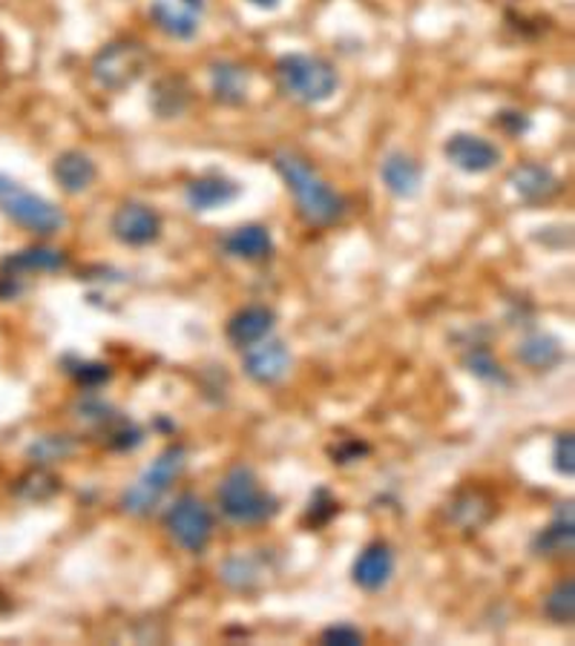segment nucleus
<instances>
[{"label":"nucleus","mask_w":575,"mask_h":646,"mask_svg":"<svg viewBox=\"0 0 575 646\" xmlns=\"http://www.w3.org/2000/svg\"><path fill=\"white\" fill-rule=\"evenodd\" d=\"M274 168H277V173L283 175V182L294 193L299 216L306 218L308 225L326 227L340 222L342 213H345V198L337 190L328 187L320 179V173L306 159L283 150V153L274 155Z\"/></svg>","instance_id":"nucleus-1"},{"label":"nucleus","mask_w":575,"mask_h":646,"mask_svg":"<svg viewBox=\"0 0 575 646\" xmlns=\"http://www.w3.org/2000/svg\"><path fill=\"white\" fill-rule=\"evenodd\" d=\"M216 497L222 515L239 526L268 524L279 512V500L263 486L251 465H234L219 483Z\"/></svg>","instance_id":"nucleus-2"},{"label":"nucleus","mask_w":575,"mask_h":646,"mask_svg":"<svg viewBox=\"0 0 575 646\" xmlns=\"http://www.w3.org/2000/svg\"><path fill=\"white\" fill-rule=\"evenodd\" d=\"M277 80L285 93L302 104H322L340 87L337 69L320 55H283L277 61Z\"/></svg>","instance_id":"nucleus-3"},{"label":"nucleus","mask_w":575,"mask_h":646,"mask_svg":"<svg viewBox=\"0 0 575 646\" xmlns=\"http://www.w3.org/2000/svg\"><path fill=\"white\" fill-rule=\"evenodd\" d=\"M0 213L38 236H52L66 227V213L58 204L21 187L9 175H0Z\"/></svg>","instance_id":"nucleus-4"},{"label":"nucleus","mask_w":575,"mask_h":646,"mask_svg":"<svg viewBox=\"0 0 575 646\" xmlns=\"http://www.w3.org/2000/svg\"><path fill=\"white\" fill-rule=\"evenodd\" d=\"M184 465H188V449H184V445H168V449L161 451L159 457L139 474V480L121 494V508H125L127 515L136 517L153 512L156 503H159L161 497H164V492L173 486V480L184 472Z\"/></svg>","instance_id":"nucleus-5"},{"label":"nucleus","mask_w":575,"mask_h":646,"mask_svg":"<svg viewBox=\"0 0 575 646\" xmlns=\"http://www.w3.org/2000/svg\"><path fill=\"white\" fill-rule=\"evenodd\" d=\"M147 64H150L147 46L141 41H132V37H121V41H109L95 55L89 75L107 93H125L147 73Z\"/></svg>","instance_id":"nucleus-6"},{"label":"nucleus","mask_w":575,"mask_h":646,"mask_svg":"<svg viewBox=\"0 0 575 646\" xmlns=\"http://www.w3.org/2000/svg\"><path fill=\"white\" fill-rule=\"evenodd\" d=\"M170 538L182 546L184 552L202 555L213 538V515L196 494H179L164 515Z\"/></svg>","instance_id":"nucleus-7"},{"label":"nucleus","mask_w":575,"mask_h":646,"mask_svg":"<svg viewBox=\"0 0 575 646\" xmlns=\"http://www.w3.org/2000/svg\"><path fill=\"white\" fill-rule=\"evenodd\" d=\"M109 230L121 245H153L161 236V216L145 202H125L109 218Z\"/></svg>","instance_id":"nucleus-8"},{"label":"nucleus","mask_w":575,"mask_h":646,"mask_svg":"<svg viewBox=\"0 0 575 646\" xmlns=\"http://www.w3.org/2000/svg\"><path fill=\"white\" fill-rule=\"evenodd\" d=\"M444 155L449 164H455L458 170L472 175L496 170L503 159V153L492 144V141L481 139V136H472V132H455V136L444 144Z\"/></svg>","instance_id":"nucleus-9"},{"label":"nucleus","mask_w":575,"mask_h":646,"mask_svg":"<svg viewBox=\"0 0 575 646\" xmlns=\"http://www.w3.org/2000/svg\"><path fill=\"white\" fill-rule=\"evenodd\" d=\"M291 368V351L279 340H263L245 354V374L259 385H274Z\"/></svg>","instance_id":"nucleus-10"},{"label":"nucleus","mask_w":575,"mask_h":646,"mask_svg":"<svg viewBox=\"0 0 575 646\" xmlns=\"http://www.w3.org/2000/svg\"><path fill=\"white\" fill-rule=\"evenodd\" d=\"M394 574V552L386 543H372L365 546L360 558L354 560V569H351V578L363 592H380L386 589Z\"/></svg>","instance_id":"nucleus-11"},{"label":"nucleus","mask_w":575,"mask_h":646,"mask_svg":"<svg viewBox=\"0 0 575 646\" xmlns=\"http://www.w3.org/2000/svg\"><path fill=\"white\" fill-rule=\"evenodd\" d=\"M274 325H277V316H274L270 308L251 305V308H242L239 313L231 316L225 334L227 340H231V345H236V348H251V345H256V342L268 340Z\"/></svg>","instance_id":"nucleus-12"},{"label":"nucleus","mask_w":575,"mask_h":646,"mask_svg":"<svg viewBox=\"0 0 575 646\" xmlns=\"http://www.w3.org/2000/svg\"><path fill=\"white\" fill-rule=\"evenodd\" d=\"M575 546V517H573V503H561L558 512H555L553 524L541 529V535H535L532 540V552L539 558H564V555L573 552Z\"/></svg>","instance_id":"nucleus-13"},{"label":"nucleus","mask_w":575,"mask_h":646,"mask_svg":"<svg viewBox=\"0 0 575 646\" xmlns=\"http://www.w3.org/2000/svg\"><path fill=\"white\" fill-rule=\"evenodd\" d=\"M236 198H239V184L225 179V175H202V179H193L184 190L188 207L199 213L219 211V207H225Z\"/></svg>","instance_id":"nucleus-14"},{"label":"nucleus","mask_w":575,"mask_h":646,"mask_svg":"<svg viewBox=\"0 0 575 646\" xmlns=\"http://www.w3.org/2000/svg\"><path fill=\"white\" fill-rule=\"evenodd\" d=\"M66 268V254L55 247H26L18 254L7 256L0 262V277L21 279L26 273H58Z\"/></svg>","instance_id":"nucleus-15"},{"label":"nucleus","mask_w":575,"mask_h":646,"mask_svg":"<svg viewBox=\"0 0 575 646\" xmlns=\"http://www.w3.org/2000/svg\"><path fill=\"white\" fill-rule=\"evenodd\" d=\"M510 184L524 202H550L561 193V179L544 164H521L510 173Z\"/></svg>","instance_id":"nucleus-16"},{"label":"nucleus","mask_w":575,"mask_h":646,"mask_svg":"<svg viewBox=\"0 0 575 646\" xmlns=\"http://www.w3.org/2000/svg\"><path fill=\"white\" fill-rule=\"evenodd\" d=\"M199 15L202 12H196L182 0H153V7H150V18L156 21V26L175 41H190L196 35Z\"/></svg>","instance_id":"nucleus-17"},{"label":"nucleus","mask_w":575,"mask_h":646,"mask_svg":"<svg viewBox=\"0 0 575 646\" xmlns=\"http://www.w3.org/2000/svg\"><path fill=\"white\" fill-rule=\"evenodd\" d=\"M52 175H55V182H58V187L64 190V193L78 196V193L93 187L98 170H95V161L89 159L87 153H81V150H66V153H61L58 159H55V164H52Z\"/></svg>","instance_id":"nucleus-18"},{"label":"nucleus","mask_w":575,"mask_h":646,"mask_svg":"<svg viewBox=\"0 0 575 646\" xmlns=\"http://www.w3.org/2000/svg\"><path fill=\"white\" fill-rule=\"evenodd\" d=\"M190 98H193V89L184 75H161L150 93V107L159 118H179L190 107Z\"/></svg>","instance_id":"nucleus-19"},{"label":"nucleus","mask_w":575,"mask_h":646,"mask_svg":"<svg viewBox=\"0 0 575 646\" xmlns=\"http://www.w3.org/2000/svg\"><path fill=\"white\" fill-rule=\"evenodd\" d=\"M380 179H383V184H386L392 196L412 198L420 190V164L403 153H392L380 164Z\"/></svg>","instance_id":"nucleus-20"},{"label":"nucleus","mask_w":575,"mask_h":646,"mask_svg":"<svg viewBox=\"0 0 575 646\" xmlns=\"http://www.w3.org/2000/svg\"><path fill=\"white\" fill-rule=\"evenodd\" d=\"M211 89L219 104L236 107L248 98V69L234 61H219L211 66Z\"/></svg>","instance_id":"nucleus-21"},{"label":"nucleus","mask_w":575,"mask_h":646,"mask_svg":"<svg viewBox=\"0 0 575 646\" xmlns=\"http://www.w3.org/2000/svg\"><path fill=\"white\" fill-rule=\"evenodd\" d=\"M225 250L242 262H263L274 254V239H270L268 227L263 225H245L234 230L225 239Z\"/></svg>","instance_id":"nucleus-22"},{"label":"nucleus","mask_w":575,"mask_h":646,"mask_svg":"<svg viewBox=\"0 0 575 646\" xmlns=\"http://www.w3.org/2000/svg\"><path fill=\"white\" fill-rule=\"evenodd\" d=\"M515 356L530 368H553L564 359V348H561V342L550 334H532L526 336L521 345H518Z\"/></svg>","instance_id":"nucleus-23"},{"label":"nucleus","mask_w":575,"mask_h":646,"mask_svg":"<svg viewBox=\"0 0 575 646\" xmlns=\"http://www.w3.org/2000/svg\"><path fill=\"white\" fill-rule=\"evenodd\" d=\"M222 581L231 589H254L256 583L263 581V569H259V560L256 558H227L225 567H222Z\"/></svg>","instance_id":"nucleus-24"},{"label":"nucleus","mask_w":575,"mask_h":646,"mask_svg":"<svg viewBox=\"0 0 575 646\" xmlns=\"http://www.w3.org/2000/svg\"><path fill=\"white\" fill-rule=\"evenodd\" d=\"M464 365L472 377L483 379L489 385H510V374L503 370V365L498 363L496 356L489 354L487 348H472L464 356Z\"/></svg>","instance_id":"nucleus-25"},{"label":"nucleus","mask_w":575,"mask_h":646,"mask_svg":"<svg viewBox=\"0 0 575 646\" xmlns=\"http://www.w3.org/2000/svg\"><path fill=\"white\" fill-rule=\"evenodd\" d=\"M544 612L550 621H555V624H573V615H575V583L573 578H567V581L555 583L553 592L546 595L544 601Z\"/></svg>","instance_id":"nucleus-26"},{"label":"nucleus","mask_w":575,"mask_h":646,"mask_svg":"<svg viewBox=\"0 0 575 646\" xmlns=\"http://www.w3.org/2000/svg\"><path fill=\"white\" fill-rule=\"evenodd\" d=\"M75 451V443L70 440L66 434H44V437H38L35 443L30 445V457L32 463H55V460H64L70 457Z\"/></svg>","instance_id":"nucleus-27"},{"label":"nucleus","mask_w":575,"mask_h":646,"mask_svg":"<svg viewBox=\"0 0 575 646\" xmlns=\"http://www.w3.org/2000/svg\"><path fill=\"white\" fill-rule=\"evenodd\" d=\"M58 488H61V480H55L46 472H32L21 480L18 494L26 497V500H46V497H52Z\"/></svg>","instance_id":"nucleus-28"},{"label":"nucleus","mask_w":575,"mask_h":646,"mask_svg":"<svg viewBox=\"0 0 575 646\" xmlns=\"http://www.w3.org/2000/svg\"><path fill=\"white\" fill-rule=\"evenodd\" d=\"M337 515V500L334 494L328 492V488H317L308 503V524L311 526H326L331 517Z\"/></svg>","instance_id":"nucleus-29"},{"label":"nucleus","mask_w":575,"mask_h":646,"mask_svg":"<svg viewBox=\"0 0 575 646\" xmlns=\"http://www.w3.org/2000/svg\"><path fill=\"white\" fill-rule=\"evenodd\" d=\"M66 370H70V374H73L84 388H98V385H104L109 377H113L109 365L104 363H75V368H66Z\"/></svg>","instance_id":"nucleus-30"},{"label":"nucleus","mask_w":575,"mask_h":646,"mask_svg":"<svg viewBox=\"0 0 575 646\" xmlns=\"http://www.w3.org/2000/svg\"><path fill=\"white\" fill-rule=\"evenodd\" d=\"M553 460H555V472L564 474V477H573L575 474V440H573V434H561L558 440H555Z\"/></svg>","instance_id":"nucleus-31"},{"label":"nucleus","mask_w":575,"mask_h":646,"mask_svg":"<svg viewBox=\"0 0 575 646\" xmlns=\"http://www.w3.org/2000/svg\"><path fill=\"white\" fill-rule=\"evenodd\" d=\"M78 417H84V420L89 422H98V426H113V422H118L121 417L113 411V408L107 406V402L102 400H84L78 402Z\"/></svg>","instance_id":"nucleus-32"},{"label":"nucleus","mask_w":575,"mask_h":646,"mask_svg":"<svg viewBox=\"0 0 575 646\" xmlns=\"http://www.w3.org/2000/svg\"><path fill=\"white\" fill-rule=\"evenodd\" d=\"M322 644L358 646V644H363V632H360L358 626H351V624H337V626H328V629L322 632Z\"/></svg>","instance_id":"nucleus-33"},{"label":"nucleus","mask_w":575,"mask_h":646,"mask_svg":"<svg viewBox=\"0 0 575 646\" xmlns=\"http://www.w3.org/2000/svg\"><path fill=\"white\" fill-rule=\"evenodd\" d=\"M496 121L507 136H512V139H518V136H524V132L530 130V118H526L524 112H518V109H501Z\"/></svg>","instance_id":"nucleus-34"},{"label":"nucleus","mask_w":575,"mask_h":646,"mask_svg":"<svg viewBox=\"0 0 575 646\" xmlns=\"http://www.w3.org/2000/svg\"><path fill=\"white\" fill-rule=\"evenodd\" d=\"M365 454H369V445L358 443V440H349V443L337 445V449L331 451V457H334L337 463H354V460L365 457Z\"/></svg>","instance_id":"nucleus-35"},{"label":"nucleus","mask_w":575,"mask_h":646,"mask_svg":"<svg viewBox=\"0 0 575 646\" xmlns=\"http://www.w3.org/2000/svg\"><path fill=\"white\" fill-rule=\"evenodd\" d=\"M254 7H263V9H277L279 0H251Z\"/></svg>","instance_id":"nucleus-36"}]
</instances>
